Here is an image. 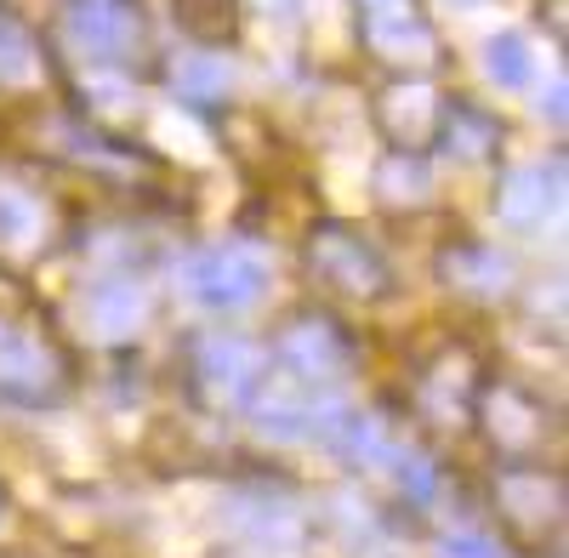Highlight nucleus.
Instances as JSON below:
<instances>
[{"label": "nucleus", "instance_id": "nucleus-1", "mask_svg": "<svg viewBox=\"0 0 569 558\" xmlns=\"http://www.w3.org/2000/svg\"><path fill=\"white\" fill-rule=\"evenodd\" d=\"M182 291L211 313L257 308L268 291V257L251 246H206L182 262Z\"/></svg>", "mask_w": 569, "mask_h": 558}, {"label": "nucleus", "instance_id": "nucleus-2", "mask_svg": "<svg viewBox=\"0 0 569 558\" xmlns=\"http://www.w3.org/2000/svg\"><path fill=\"white\" fill-rule=\"evenodd\" d=\"M359 18H365V40L393 63L433 52V29H427L416 0H359Z\"/></svg>", "mask_w": 569, "mask_h": 558}, {"label": "nucleus", "instance_id": "nucleus-3", "mask_svg": "<svg viewBox=\"0 0 569 558\" xmlns=\"http://www.w3.org/2000/svg\"><path fill=\"white\" fill-rule=\"evenodd\" d=\"M313 268H319V279H330V286L348 291V297H376L388 286L382 257H376L365 240L342 235V228H325V235L313 240Z\"/></svg>", "mask_w": 569, "mask_h": 558}, {"label": "nucleus", "instance_id": "nucleus-4", "mask_svg": "<svg viewBox=\"0 0 569 558\" xmlns=\"http://www.w3.org/2000/svg\"><path fill=\"white\" fill-rule=\"evenodd\" d=\"M262 365H268V353L257 342H246V337H211L200 348V382L217 399H228V405H246L262 388Z\"/></svg>", "mask_w": 569, "mask_h": 558}, {"label": "nucleus", "instance_id": "nucleus-5", "mask_svg": "<svg viewBox=\"0 0 569 558\" xmlns=\"http://www.w3.org/2000/svg\"><path fill=\"white\" fill-rule=\"evenodd\" d=\"M69 29H74V40L86 46L91 58H120L142 34V12L131 7V0H74Z\"/></svg>", "mask_w": 569, "mask_h": 558}, {"label": "nucleus", "instance_id": "nucleus-6", "mask_svg": "<svg viewBox=\"0 0 569 558\" xmlns=\"http://www.w3.org/2000/svg\"><path fill=\"white\" fill-rule=\"evenodd\" d=\"M52 382H58V359L46 353V348L23 331V325L0 319V393L40 399Z\"/></svg>", "mask_w": 569, "mask_h": 558}, {"label": "nucleus", "instance_id": "nucleus-7", "mask_svg": "<svg viewBox=\"0 0 569 558\" xmlns=\"http://www.w3.org/2000/svg\"><path fill=\"white\" fill-rule=\"evenodd\" d=\"M142 319H149V297H142V286H131V279H109V286H98L86 297V325L109 342L137 337Z\"/></svg>", "mask_w": 569, "mask_h": 558}, {"label": "nucleus", "instance_id": "nucleus-8", "mask_svg": "<svg viewBox=\"0 0 569 558\" xmlns=\"http://www.w3.org/2000/svg\"><path fill=\"white\" fill-rule=\"evenodd\" d=\"M552 195H558V171L547 177L541 166H518V171H507V182H501L496 211H501V222H512V228H536V222L552 211Z\"/></svg>", "mask_w": 569, "mask_h": 558}, {"label": "nucleus", "instance_id": "nucleus-9", "mask_svg": "<svg viewBox=\"0 0 569 558\" xmlns=\"http://www.w3.org/2000/svg\"><path fill=\"white\" fill-rule=\"evenodd\" d=\"M342 365H348V353H342V342L330 337L325 325H302V331L284 337V370H291V377H297L302 388L330 382Z\"/></svg>", "mask_w": 569, "mask_h": 558}, {"label": "nucleus", "instance_id": "nucleus-10", "mask_svg": "<svg viewBox=\"0 0 569 558\" xmlns=\"http://www.w3.org/2000/svg\"><path fill=\"white\" fill-rule=\"evenodd\" d=\"M485 63H490V80H496L501 91H525V86L536 80V52H530V40L518 34V29L490 34V46H485Z\"/></svg>", "mask_w": 569, "mask_h": 558}, {"label": "nucleus", "instance_id": "nucleus-11", "mask_svg": "<svg viewBox=\"0 0 569 558\" xmlns=\"http://www.w3.org/2000/svg\"><path fill=\"white\" fill-rule=\"evenodd\" d=\"M40 74V52H34V34L0 12V80L7 86H29Z\"/></svg>", "mask_w": 569, "mask_h": 558}, {"label": "nucleus", "instance_id": "nucleus-12", "mask_svg": "<svg viewBox=\"0 0 569 558\" xmlns=\"http://www.w3.org/2000/svg\"><path fill=\"white\" fill-rule=\"evenodd\" d=\"M40 240V206L23 189H0V251H29Z\"/></svg>", "mask_w": 569, "mask_h": 558}, {"label": "nucleus", "instance_id": "nucleus-13", "mask_svg": "<svg viewBox=\"0 0 569 558\" xmlns=\"http://www.w3.org/2000/svg\"><path fill=\"white\" fill-rule=\"evenodd\" d=\"M177 80H182L188 91H222V86H228V63H217V58H188V63L177 69Z\"/></svg>", "mask_w": 569, "mask_h": 558}, {"label": "nucleus", "instance_id": "nucleus-14", "mask_svg": "<svg viewBox=\"0 0 569 558\" xmlns=\"http://www.w3.org/2000/svg\"><path fill=\"white\" fill-rule=\"evenodd\" d=\"M439 558H501V552H496V541H490V536L461 530V536H445V541H439Z\"/></svg>", "mask_w": 569, "mask_h": 558}, {"label": "nucleus", "instance_id": "nucleus-15", "mask_svg": "<svg viewBox=\"0 0 569 558\" xmlns=\"http://www.w3.org/2000/svg\"><path fill=\"white\" fill-rule=\"evenodd\" d=\"M456 7H479V0H456Z\"/></svg>", "mask_w": 569, "mask_h": 558}]
</instances>
